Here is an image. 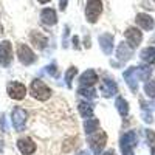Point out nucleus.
<instances>
[{"label": "nucleus", "mask_w": 155, "mask_h": 155, "mask_svg": "<svg viewBox=\"0 0 155 155\" xmlns=\"http://www.w3.org/2000/svg\"><path fill=\"white\" fill-rule=\"evenodd\" d=\"M30 92L31 95L39 99V101H47L50 96H51V90L41 81V79H34L31 82V87H30Z\"/></svg>", "instance_id": "1"}, {"label": "nucleus", "mask_w": 155, "mask_h": 155, "mask_svg": "<svg viewBox=\"0 0 155 155\" xmlns=\"http://www.w3.org/2000/svg\"><path fill=\"white\" fill-rule=\"evenodd\" d=\"M88 146L92 147V150L95 153H101V150L104 149L106 146V141H107V135L102 132V130H96L93 134H90L88 137Z\"/></svg>", "instance_id": "2"}, {"label": "nucleus", "mask_w": 155, "mask_h": 155, "mask_svg": "<svg viewBox=\"0 0 155 155\" xmlns=\"http://www.w3.org/2000/svg\"><path fill=\"white\" fill-rule=\"evenodd\" d=\"M137 134L134 130H129L127 134H124L121 137L120 146L123 150V155H134V147L137 146Z\"/></svg>", "instance_id": "3"}, {"label": "nucleus", "mask_w": 155, "mask_h": 155, "mask_svg": "<svg viewBox=\"0 0 155 155\" xmlns=\"http://www.w3.org/2000/svg\"><path fill=\"white\" fill-rule=\"evenodd\" d=\"M102 12V2L101 0H88L85 8V17L90 23H95Z\"/></svg>", "instance_id": "4"}, {"label": "nucleus", "mask_w": 155, "mask_h": 155, "mask_svg": "<svg viewBox=\"0 0 155 155\" xmlns=\"http://www.w3.org/2000/svg\"><path fill=\"white\" fill-rule=\"evenodd\" d=\"M17 56H19V61L23 64V65H31V64L36 61V56L33 53V50L25 44H20L17 47Z\"/></svg>", "instance_id": "5"}, {"label": "nucleus", "mask_w": 155, "mask_h": 155, "mask_svg": "<svg viewBox=\"0 0 155 155\" xmlns=\"http://www.w3.org/2000/svg\"><path fill=\"white\" fill-rule=\"evenodd\" d=\"M27 112H25L22 107H16L12 110V126L17 132H22L25 129V124H27Z\"/></svg>", "instance_id": "6"}, {"label": "nucleus", "mask_w": 155, "mask_h": 155, "mask_svg": "<svg viewBox=\"0 0 155 155\" xmlns=\"http://www.w3.org/2000/svg\"><path fill=\"white\" fill-rule=\"evenodd\" d=\"M6 90H8L9 98L17 99V101L23 99L25 95H27V87H25L23 84H20V82H9Z\"/></svg>", "instance_id": "7"}, {"label": "nucleus", "mask_w": 155, "mask_h": 155, "mask_svg": "<svg viewBox=\"0 0 155 155\" xmlns=\"http://www.w3.org/2000/svg\"><path fill=\"white\" fill-rule=\"evenodd\" d=\"M12 61V47L9 41H3L0 44V64L3 67H8Z\"/></svg>", "instance_id": "8"}, {"label": "nucleus", "mask_w": 155, "mask_h": 155, "mask_svg": "<svg viewBox=\"0 0 155 155\" xmlns=\"http://www.w3.org/2000/svg\"><path fill=\"white\" fill-rule=\"evenodd\" d=\"M17 147H19V150H20L23 155H31V153H34V150H36V144L33 143V140L28 138V137L20 138V140L17 141Z\"/></svg>", "instance_id": "9"}, {"label": "nucleus", "mask_w": 155, "mask_h": 155, "mask_svg": "<svg viewBox=\"0 0 155 155\" xmlns=\"http://www.w3.org/2000/svg\"><path fill=\"white\" fill-rule=\"evenodd\" d=\"M126 37H127V42L130 44V47L135 48V47L140 45L141 37H143V36H141V31L137 30V28H127L126 30Z\"/></svg>", "instance_id": "10"}, {"label": "nucleus", "mask_w": 155, "mask_h": 155, "mask_svg": "<svg viewBox=\"0 0 155 155\" xmlns=\"http://www.w3.org/2000/svg\"><path fill=\"white\" fill-rule=\"evenodd\" d=\"M96 81H98V76H96L95 70H87V71H84V73L81 74V78H79L81 87H92Z\"/></svg>", "instance_id": "11"}, {"label": "nucleus", "mask_w": 155, "mask_h": 155, "mask_svg": "<svg viewBox=\"0 0 155 155\" xmlns=\"http://www.w3.org/2000/svg\"><path fill=\"white\" fill-rule=\"evenodd\" d=\"M99 44H101L102 51H104L106 54H110L112 50H113V36L109 34V33L99 36Z\"/></svg>", "instance_id": "12"}, {"label": "nucleus", "mask_w": 155, "mask_h": 155, "mask_svg": "<svg viewBox=\"0 0 155 155\" xmlns=\"http://www.w3.org/2000/svg\"><path fill=\"white\" fill-rule=\"evenodd\" d=\"M137 25L140 28H143V30H152L153 28V25H155V22H153V19L149 16V14H138L137 16Z\"/></svg>", "instance_id": "13"}, {"label": "nucleus", "mask_w": 155, "mask_h": 155, "mask_svg": "<svg viewBox=\"0 0 155 155\" xmlns=\"http://www.w3.org/2000/svg\"><path fill=\"white\" fill-rule=\"evenodd\" d=\"M41 19L45 25H54L58 22V16H56V11L53 8H45L41 12Z\"/></svg>", "instance_id": "14"}, {"label": "nucleus", "mask_w": 155, "mask_h": 155, "mask_svg": "<svg viewBox=\"0 0 155 155\" xmlns=\"http://www.w3.org/2000/svg\"><path fill=\"white\" fill-rule=\"evenodd\" d=\"M101 92L106 98H110L112 95L116 93V84L112 81V79H102V84H101Z\"/></svg>", "instance_id": "15"}, {"label": "nucleus", "mask_w": 155, "mask_h": 155, "mask_svg": "<svg viewBox=\"0 0 155 155\" xmlns=\"http://www.w3.org/2000/svg\"><path fill=\"white\" fill-rule=\"evenodd\" d=\"M135 74H137V67H130V68H127L124 71V79L129 85H130L132 90H137V79L138 78Z\"/></svg>", "instance_id": "16"}, {"label": "nucleus", "mask_w": 155, "mask_h": 155, "mask_svg": "<svg viewBox=\"0 0 155 155\" xmlns=\"http://www.w3.org/2000/svg\"><path fill=\"white\" fill-rule=\"evenodd\" d=\"M31 42L34 44V47L36 48H39V50H42V48H45V45H47V37L42 34V33H39V31H33L31 33Z\"/></svg>", "instance_id": "17"}, {"label": "nucleus", "mask_w": 155, "mask_h": 155, "mask_svg": "<svg viewBox=\"0 0 155 155\" xmlns=\"http://www.w3.org/2000/svg\"><path fill=\"white\" fill-rule=\"evenodd\" d=\"M116 56H118L120 59H123V61L130 59V56H132V48H129L124 42H121V44L118 45V50H116Z\"/></svg>", "instance_id": "18"}, {"label": "nucleus", "mask_w": 155, "mask_h": 155, "mask_svg": "<svg viewBox=\"0 0 155 155\" xmlns=\"http://www.w3.org/2000/svg\"><path fill=\"white\" fill-rule=\"evenodd\" d=\"M78 109H79V113H81L82 118H90L93 113V107H92V104H88V102H79Z\"/></svg>", "instance_id": "19"}, {"label": "nucleus", "mask_w": 155, "mask_h": 155, "mask_svg": "<svg viewBox=\"0 0 155 155\" xmlns=\"http://www.w3.org/2000/svg\"><path fill=\"white\" fill-rule=\"evenodd\" d=\"M141 59H143L144 62H147V64H152V62H155V48H152V47H149V48H144L143 51H141Z\"/></svg>", "instance_id": "20"}, {"label": "nucleus", "mask_w": 155, "mask_h": 155, "mask_svg": "<svg viewBox=\"0 0 155 155\" xmlns=\"http://www.w3.org/2000/svg\"><path fill=\"white\" fill-rule=\"evenodd\" d=\"M98 127H99V121H98L96 118H90V120H87V121L84 123V129H85L87 134H93V132L99 130Z\"/></svg>", "instance_id": "21"}, {"label": "nucleus", "mask_w": 155, "mask_h": 155, "mask_svg": "<svg viewBox=\"0 0 155 155\" xmlns=\"http://www.w3.org/2000/svg\"><path fill=\"white\" fill-rule=\"evenodd\" d=\"M115 106H116V109H118L120 115L126 116V115L129 113V104L126 102V99H124V98H116V101H115Z\"/></svg>", "instance_id": "22"}, {"label": "nucleus", "mask_w": 155, "mask_h": 155, "mask_svg": "<svg viewBox=\"0 0 155 155\" xmlns=\"http://www.w3.org/2000/svg\"><path fill=\"white\" fill-rule=\"evenodd\" d=\"M149 74H150V68L149 67H140V68H137V76H138V79H141V81L149 79Z\"/></svg>", "instance_id": "23"}, {"label": "nucleus", "mask_w": 155, "mask_h": 155, "mask_svg": "<svg viewBox=\"0 0 155 155\" xmlns=\"http://www.w3.org/2000/svg\"><path fill=\"white\" fill-rule=\"evenodd\" d=\"M78 74V68L76 67H70L67 71H65V82H67V87H71V81L73 78Z\"/></svg>", "instance_id": "24"}, {"label": "nucleus", "mask_w": 155, "mask_h": 155, "mask_svg": "<svg viewBox=\"0 0 155 155\" xmlns=\"http://www.w3.org/2000/svg\"><path fill=\"white\" fill-rule=\"evenodd\" d=\"M144 92H146L147 96L155 98V79H150V81L144 85Z\"/></svg>", "instance_id": "25"}, {"label": "nucleus", "mask_w": 155, "mask_h": 155, "mask_svg": "<svg viewBox=\"0 0 155 155\" xmlns=\"http://www.w3.org/2000/svg\"><path fill=\"white\" fill-rule=\"evenodd\" d=\"M78 93L85 96V98H95L96 93H95V90L93 88H90V87H81L79 90H78Z\"/></svg>", "instance_id": "26"}, {"label": "nucleus", "mask_w": 155, "mask_h": 155, "mask_svg": "<svg viewBox=\"0 0 155 155\" xmlns=\"http://www.w3.org/2000/svg\"><path fill=\"white\" fill-rule=\"evenodd\" d=\"M146 135H147V140L150 141V150H152V155H155V132H152V130H146Z\"/></svg>", "instance_id": "27"}, {"label": "nucleus", "mask_w": 155, "mask_h": 155, "mask_svg": "<svg viewBox=\"0 0 155 155\" xmlns=\"http://www.w3.org/2000/svg\"><path fill=\"white\" fill-rule=\"evenodd\" d=\"M47 70H48V73H50L51 76H58V70H56V65H54V64H53V65H48Z\"/></svg>", "instance_id": "28"}, {"label": "nucleus", "mask_w": 155, "mask_h": 155, "mask_svg": "<svg viewBox=\"0 0 155 155\" xmlns=\"http://www.w3.org/2000/svg\"><path fill=\"white\" fill-rule=\"evenodd\" d=\"M0 124H2V129H3V132L8 130V124H6V116L2 115V118H0Z\"/></svg>", "instance_id": "29"}, {"label": "nucleus", "mask_w": 155, "mask_h": 155, "mask_svg": "<svg viewBox=\"0 0 155 155\" xmlns=\"http://www.w3.org/2000/svg\"><path fill=\"white\" fill-rule=\"evenodd\" d=\"M59 8H61L62 11H65V8H67V0H59Z\"/></svg>", "instance_id": "30"}, {"label": "nucleus", "mask_w": 155, "mask_h": 155, "mask_svg": "<svg viewBox=\"0 0 155 155\" xmlns=\"http://www.w3.org/2000/svg\"><path fill=\"white\" fill-rule=\"evenodd\" d=\"M102 155H116L113 150H109V152H106V153H102Z\"/></svg>", "instance_id": "31"}, {"label": "nucleus", "mask_w": 155, "mask_h": 155, "mask_svg": "<svg viewBox=\"0 0 155 155\" xmlns=\"http://www.w3.org/2000/svg\"><path fill=\"white\" fill-rule=\"evenodd\" d=\"M2 149H3V141H2V138H0V152H2Z\"/></svg>", "instance_id": "32"}, {"label": "nucleus", "mask_w": 155, "mask_h": 155, "mask_svg": "<svg viewBox=\"0 0 155 155\" xmlns=\"http://www.w3.org/2000/svg\"><path fill=\"white\" fill-rule=\"evenodd\" d=\"M37 2H39V3H48L50 0H37Z\"/></svg>", "instance_id": "33"}, {"label": "nucleus", "mask_w": 155, "mask_h": 155, "mask_svg": "<svg viewBox=\"0 0 155 155\" xmlns=\"http://www.w3.org/2000/svg\"><path fill=\"white\" fill-rule=\"evenodd\" d=\"M78 155H85V153H78Z\"/></svg>", "instance_id": "34"}]
</instances>
